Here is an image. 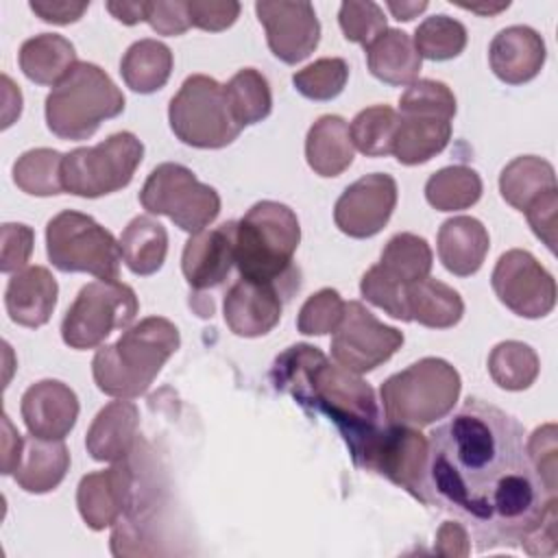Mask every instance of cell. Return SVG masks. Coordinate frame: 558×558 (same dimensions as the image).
Masks as SVG:
<instances>
[{"label": "cell", "instance_id": "obj_18", "mask_svg": "<svg viewBox=\"0 0 558 558\" xmlns=\"http://www.w3.org/2000/svg\"><path fill=\"white\" fill-rule=\"evenodd\" d=\"M20 410L31 436L63 440L78 418V399L63 381L41 379L26 388Z\"/></svg>", "mask_w": 558, "mask_h": 558}, {"label": "cell", "instance_id": "obj_21", "mask_svg": "<svg viewBox=\"0 0 558 558\" xmlns=\"http://www.w3.org/2000/svg\"><path fill=\"white\" fill-rule=\"evenodd\" d=\"M57 294L59 286L50 270L44 266H28L20 272H13V277L7 283V314L15 325L31 329L41 327L52 316Z\"/></svg>", "mask_w": 558, "mask_h": 558}, {"label": "cell", "instance_id": "obj_11", "mask_svg": "<svg viewBox=\"0 0 558 558\" xmlns=\"http://www.w3.org/2000/svg\"><path fill=\"white\" fill-rule=\"evenodd\" d=\"M140 310L131 286L120 281H92L81 288L63 316L61 338L70 349H94L113 329L131 327Z\"/></svg>", "mask_w": 558, "mask_h": 558}, {"label": "cell", "instance_id": "obj_37", "mask_svg": "<svg viewBox=\"0 0 558 558\" xmlns=\"http://www.w3.org/2000/svg\"><path fill=\"white\" fill-rule=\"evenodd\" d=\"M61 161L63 155L52 148L26 150L13 163V181L22 192L31 196L63 194Z\"/></svg>", "mask_w": 558, "mask_h": 558}, {"label": "cell", "instance_id": "obj_31", "mask_svg": "<svg viewBox=\"0 0 558 558\" xmlns=\"http://www.w3.org/2000/svg\"><path fill=\"white\" fill-rule=\"evenodd\" d=\"M122 259L133 275H155L168 253L166 227L150 216H135L120 235Z\"/></svg>", "mask_w": 558, "mask_h": 558}, {"label": "cell", "instance_id": "obj_4", "mask_svg": "<svg viewBox=\"0 0 558 558\" xmlns=\"http://www.w3.org/2000/svg\"><path fill=\"white\" fill-rule=\"evenodd\" d=\"M181 338L174 323L148 316L131 325L113 344H105L92 360V375L100 392L118 399L144 395Z\"/></svg>", "mask_w": 558, "mask_h": 558}, {"label": "cell", "instance_id": "obj_9", "mask_svg": "<svg viewBox=\"0 0 558 558\" xmlns=\"http://www.w3.org/2000/svg\"><path fill=\"white\" fill-rule=\"evenodd\" d=\"M168 120L172 133L194 148H225L238 135L225 85L207 74H192L183 81L168 107Z\"/></svg>", "mask_w": 558, "mask_h": 558}, {"label": "cell", "instance_id": "obj_50", "mask_svg": "<svg viewBox=\"0 0 558 558\" xmlns=\"http://www.w3.org/2000/svg\"><path fill=\"white\" fill-rule=\"evenodd\" d=\"M530 556H551L556 551V501H551L541 521L521 538Z\"/></svg>", "mask_w": 558, "mask_h": 558}, {"label": "cell", "instance_id": "obj_40", "mask_svg": "<svg viewBox=\"0 0 558 558\" xmlns=\"http://www.w3.org/2000/svg\"><path fill=\"white\" fill-rule=\"evenodd\" d=\"M349 65L340 57H323L307 68L294 72L296 92L310 100H333L347 85Z\"/></svg>", "mask_w": 558, "mask_h": 558}, {"label": "cell", "instance_id": "obj_29", "mask_svg": "<svg viewBox=\"0 0 558 558\" xmlns=\"http://www.w3.org/2000/svg\"><path fill=\"white\" fill-rule=\"evenodd\" d=\"M405 305L410 320L429 329H449L464 314L462 296L438 279H418L405 288Z\"/></svg>", "mask_w": 558, "mask_h": 558}, {"label": "cell", "instance_id": "obj_48", "mask_svg": "<svg viewBox=\"0 0 558 558\" xmlns=\"http://www.w3.org/2000/svg\"><path fill=\"white\" fill-rule=\"evenodd\" d=\"M146 22L159 35H170V37L183 35L190 28L187 2H181V0L146 2Z\"/></svg>", "mask_w": 558, "mask_h": 558}, {"label": "cell", "instance_id": "obj_47", "mask_svg": "<svg viewBox=\"0 0 558 558\" xmlns=\"http://www.w3.org/2000/svg\"><path fill=\"white\" fill-rule=\"evenodd\" d=\"M240 15V2L233 0H190L187 2V17L190 26L203 28V31H225L229 28Z\"/></svg>", "mask_w": 558, "mask_h": 558}, {"label": "cell", "instance_id": "obj_46", "mask_svg": "<svg viewBox=\"0 0 558 558\" xmlns=\"http://www.w3.org/2000/svg\"><path fill=\"white\" fill-rule=\"evenodd\" d=\"M0 233H2L0 270L2 272L24 270L26 262L33 253V240H35L33 229L22 225V222H4Z\"/></svg>", "mask_w": 558, "mask_h": 558}, {"label": "cell", "instance_id": "obj_49", "mask_svg": "<svg viewBox=\"0 0 558 558\" xmlns=\"http://www.w3.org/2000/svg\"><path fill=\"white\" fill-rule=\"evenodd\" d=\"M523 214H525L534 235L549 251H554L556 248V225H558V190H551L545 196H541Z\"/></svg>", "mask_w": 558, "mask_h": 558}, {"label": "cell", "instance_id": "obj_10", "mask_svg": "<svg viewBox=\"0 0 558 558\" xmlns=\"http://www.w3.org/2000/svg\"><path fill=\"white\" fill-rule=\"evenodd\" d=\"M140 203L148 214L168 216L179 229L198 233L220 214L218 192L181 163H159L146 179Z\"/></svg>", "mask_w": 558, "mask_h": 558}, {"label": "cell", "instance_id": "obj_2", "mask_svg": "<svg viewBox=\"0 0 558 558\" xmlns=\"http://www.w3.org/2000/svg\"><path fill=\"white\" fill-rule=\"evenodd\" d=\"M270 381L307 412L325 414L342 434L353 464L362 469L384 425L375 390L357 373L331 364L318 347L301 342L275 357Z\"/></svg>", "mask_w": 558, "mask_h": 558}, {"label": "cell", "instance_id": "obj_28", "mask_svg": "<svg viewBox=\"0 0 558 558\" xmlns=\"http://www.w3.org/2000/svg\"><path fill=\"white\" fill-rule=\"evenodd\" d=\"M70 469V451L63 440H41L31 436L24 445V456L13 473L20 488L26 493L54 490Z\"/></svg>", "mask_w": 558, "mask_h": 558}, {"label": "cell", "instance_id": "obj_41", "mask_svg": "<svg viewBox=\"0 0 558 558\" xmlns=\"http://www.w3.org/2000/svg\"><path fill=\"white\" fill-rule=\"evenodd\" d=\"M344 314V301L338 290L323 288L307 296L296 316V329L305 336L333 333Z\"/></svg>", "mask_w": 558, "mask_h": 558}, {"label": "cell", "instance_id": "obj_3", "mask_svg": "<svg viewBox=\"0 0 558 558\" xmlns=\"http://www.w3.org/2000/svg\"><path fill=\"white\" fill-rule=\"evenodd\" d=\"M301 242L296 214L277 201L255 203L235 222V266L240 277L268 283L290 299L301 286L294 253Z\"/></svg>", "mask_w": 558, "mask_h": 558}, {"label": "cell", "instance_id": "obj_35", "mask_svg": "<svg viewBox=\"0 0 558 558\" xmlns=\"http://www.w3.org/2000/svg\"><path fill=\"white\" fill-rule=\"evenodd\" d=\"M482 196V179L469 166H447L425 183V198L438 211H460L475 205Z\"/></svg>", "mask_w": 558, "mask_h": 558}, {"label": "cell", "instance_id": "obj_55", "mask_svg": "<svg viewBox=\"0 0 558 558\" xmlns=\"http://www.w3.org/2000/svg\"><path fill=\"white\" fill-rule=\"evenodd\" d=\"M2 85H4V120H2V129H7V126L13 124V120L22 111V94H20V89L13 85V81L7 74L2 76Z\"/></svg>", "mask_w": 558, "mask_h": 558}, {"label": "cell", "instance_id": "obj_42", "mask_svg": "<svg viewBox=\"0 0 558 558\" xmlns=\"http://www.w3.org/2000/svg\"><path fill=\"white\" fill-rule=\"evenodd\" d=\"M338 22L344 37L353 44H362L364 48H368L379 35L388 31L381 7L371 0L342 2L338 11Z\"/></svg>", "mask_w": 558, "mask_h": 558}, {"label": "cell", "instance_id": "obj_14", "mask_svg": "<svg viewBox=\"0 0 558 558\" xmlns=\"http://www.w3.org/2000/svg\"><path fill=\"white\" fill-rule=\"evenodd\" d=\"M497 299L517 316L543 318L556 305V281L551 272L527 251H506L490 277Z\"/></svg>", "mask_w": 558, "mask_h": 558}, {"label": "cell", "instance_id": "obj_45", "mask_svg": "<svg viewBox=\"0 0 558 558\" xmlns=\"http://www.w3.org/2000/svg\"><path fill=\"white\" fill-rule=\"evenodd\" d=\"M527 456L532 460L534 471L538 473L543 486L549 495H556V475H558V447H556V425L547 423L534 429L530 440L525 442Z\"/></svg>", "mask_w": 558, "mask_h": 558}, {"label": "cell", "instance_id": "obj_19", "mask_svg": "<svg viewBox=\"0 0 558 558\" xmlns=\"http://www.w3.org/2000/svg\"><path fill=\"white\" fill-rule=\"evenodd\" d=\"M235 264V222L192 233L183 246L181 270L194 290L220 286Z\"/></svg>", "mask_w": 558, "mask_h": 558}, {"label": "cell", "instance_id": "obj_22", "mask_svg": "<svg viewBox=\"0 0 558 558\" xmlns=\"http://www.w3.org/2000/svg\"><path fill=\"white\" fill-rule=\"evenodd\" d=\"M137 425L140 412L135 403L126 399L111 401L96 414L87 429V453L98 462L124 460L137 445Z\"/></svg>", "mask_w": 558, "mask_h": 558}, {"label": "cell", "instance_id": "obj_1", "mask_svg": "<svg viewBox=\"0 0 558 558\" xmlns=\"http://www.w3.org/2000/svg\"><path fill=\"white\" fill-rule=\"evenodd\" d=\"M427 442L429 506L471 523L480 551L519 545L556 501L532 466L523 425L482 399L469 397Z\"/></svg>", "mask_w": 558, "mask_h": 558}, {"label": "cell", "instance_id": "obj_12", "mask_svg": "<svg viewBox=\"0 0 558 558\" xmlns=\"http://www.w3.org/2000/svg\"><path fill=\"white\" fill-rule=\"evenodd\" d=\"M427 458L429 442L421 432L408 425L386 423L373 440L362 469L388 477L414 499L429 506Z\"/></svg>", "mask_w": 558, "mask_h": 558}, {"label": "cell", "instance_id": "obj_53", "mask_svg": "<svg viewBox=\"0 0 558 558\" xmlns=\"http://www.w3.org/2000/svg\"><path fill=\"white\" fill-rule=\"evenodd\" d=\"M24 445L26 440L13 427L9 414H4L2 416V473L4 475H11L17 471L24 456Z\"/></svg>", "mask_w": 558, "mask_h": 558}, {"label": "cell", "instance_id": "obj_57", "mask_svg": "<svg viewBox=\"0 0 558 558\" xmlns=\"http://www.w3.org/2000/svg\"><path fill=\"white\" fill-rule=\"evenodd\" d=\"M460 7L462 9H469V11H473V13H482V15H495V13H499V11H506L508 7H510V2H499V4H464V2H460Z\"/></svg>", "mask_w": 558, "mask_h": 558}, {"label": "cell", "instance_id": "obj_20", "mask_svg": "<svg viewBox=\"0 0 558 558\" xmlns=\"http://www.w3.org/2000/svg\"><path fill=\"white\" fill-rule=\"evenodd\" d=\"M547 57L543 37L523 24L499 31L488 48V63L495 76L508 85H523L532 81Z\"/></svg>", "mask_w": 558, "mask_h": 558}, {"label": "cell", "instance_id": "obj_51", "mask_svg": "<svg viewBox=\"0 0 558 558\" xmlns=\"http://www.w3.org/2000/svg\"><path fill=\"white\" fill-rule=\"evenodd\" d=\"M31 11L39 15L44 22L50 24H72L83 17V13L89 9V2H68V0H33Z\"/></svg>", "mask_w": 558, "mask_h": 558}, {"label": "cell", "instance_id": "obj_30", "mask_svg": "<svg viewBox=\"0 0 558 558\" xmlns=\"http://www.w3.org/2000/svg\"><path fill=\"white\" fill-rule=\"evenodd\" d=\"M551 190H558L554 166L536 155L514 157L499 174L501 198L519 211H525Z\"/></svg>", "mask_w": 558, "mask_h": 558}, {"label": "cell", "instance_id": "obj_34", "mask_svg": "<svg viewBox=\"0 0 558 558\" xmlns=\"http://www.w3.org/2000/svg\"><path fill=\"white\" fill-rule=\"evenodd\" d=\"M229 111L240 129L262 122L270 116L272 94L266 76L255 68L238 70L225 85Z\"/></svg>", "mask_w": 558, "mask_h": 558}, {"label": "cell", "instance_id": "obj_23", "mask_svg": "<svg viewBox=\"0 0 558 558\" xmlns=\"http://www.w3.org/2000/svg\"><path fill=\"white\" fill-rule=\"evenodd\" d=\"M488 246V231L477 218L456 216L438 229V257L456 277L475 275L486 259Z\"/></svg>", "mask_w": 558, "mask_h": 558}, {"label": "cell", "instance_id": "obj_54", "mask_svg": "<svg viewBox=\"0 0 558 558\" xmlns=\"http://www.w3.org/2000/svg\"><path fill=\"white\" fill-rule=\"evenodd\" d=\"M107 11L126 26L146 22V2H107Z\"/></svg>", "mask_w": 558, "mask_h": 558}, {"label": "cell", "instance_id": "obj_7", "mask_svg": "<svg viewBox=\"0 0 558 558\" xmlns=\"http://www.w3.org/2000/svg\"><path fill=\"white\" fill-rule=\"evenodd\" d=\"M46 253L61 272H89L105 281H118L120 242L92 216L65 209L46 225Z\"/></svg>", "mask_w": 558, "mask_h": 558}, {"label": "cell", "instance_id": "obj_44", "mask_svg": "<svg viewBox=\"0 0 558 558\" xmlns=\"http://www.w3.org/2000/svg\"><path fill=\"white\" fill-rule=\"evenodd\" d=\"M360 292L368 303L381 307L392 318L410 323V314H408V305H405V288L390 281L377 268V264L364 272V277L360 281Z\"/></svg>", "mask_w": 558, "mask_h": 558}, {"label": "cell", "instance_id": "obj_13", "mask_svg": "<svg viewBox=\"0 0 558 558\" xmlns=\"http://www.w3.org/2000/svg\"><path fill=\"white\" fill-rule=\"evenodd\" d=\"M401 344L403 333L397 327L384 325L360 301H349L331 338V355L347 371L362 375L388 362Z\"/></svg>", "mask_w": 558, "mask_h": 558}, {"label": "cell", "instance_id": "obj_6", "mask_svg": "<svg viewBox=\"0 0 558 558\" xmlns=\"http://www.w3.org/2000/svg\"><path fill=\"white\" fill-rule=\"evenodd\" d=\"M462 390L460 373L442 357H423L390 375L381 388V408L388 423L425 427L447 416Z\"/></svg>", "mask_w": 558, "mask_h": 558}, {"label": "cell", "instance_id": "obj_36", "mask_svg": "<svg viewBox=\"0 0 558 558\" xmlns=\"http://www.w3.org/2000/svg\"><path fill=\"white\" fill-rule=\"evenodd\" d=\"M541 371L536 351L519 340L499 342L488 355V373L504 390L530 388Z\"/></svg>", "mask_w": 558, "mask_h": 558}, {"label": "cell", "instance_id": "obj_17", "mask_svg": "<svg viewBox=\"0 0 558 558\" xmlns=\"http://www.w3.org/2000/svg\"><path fill=\"white\" fill-rule=\"evenodd\" d=\"M283 301L288 299L279 288L240 277L225 294V323L242 338L266 336L281 320Z\"/></svg>", "mask_w": 558, "mask_h": 558}, {"label": "cell", "instance_id": "obj_5", "mask_svg": "<svg viewBox=\"0 0 558 558\" xmlns=\"http://www.w3.org/2000/svg\"><path fill=\"white\" fill-rule=\"evenodd\" d=\"M124 111V96L96 63L78 61L46 96V124L61 140H89L98 126Z\"/></svg>", "mask_w": 558, "mask_h": 558}, {"label": "cell", "instance_id": "obj_25", "mask_svg": "<svg viewBox=\"0 0 558 558\" xmlns=\"http://www.w3.org/2000/svg\"><path fill=\"white\" fill-rule=\"evenodd\" d=\"M355 146L349 124L340 116H320L307 131L305 159L320 177H338L353 163Z\"/></svg>", "mask_w": 558, "mask_h": 558}, {"label": "cell", "instance_id": "obj_39", "mask_svg": "<svg viewBox=\"0 0 558 558\" xmlns=\"http://www.w3.org/2000/svg\"><path fill=\"white\" fill-rule=\"evenodd\" d=\"M414 48L421 59L449 61L458 57L466 46V28L462 22L449 15L425 17L414 31Z\"/></svg>", "mask_w": 558, "mask_h": 558}, {"label": "cell", "instance_id": "obj_8", "mask_svg": "<svg viewBox=\"0 0 558 558\" xmlns=\"http://www.w3.org/2000/svg\"><path fill=\"white\" fill-rule=\"evenodd\" d=\"M144 144L129 131L109 135L96 146H81L63 155V192L98 198L126 187L142 163Z\"/></svg>", "mask_w": 558, "mask_h": 558}, {"label": "cell", "instance_id": "obj_43", "mask_svg": "<svg viewBox=\"0 0 558 558\" xmlns=\"http://www.w3.org/2000/svg\"><path fill=\"white\" fill-rule=\"evenodd\" d=\"M399 113H434L453 120L456 96L442 81L418 78L401 94Z\"/></svg>", "mask_w": 558, "mask_h": 558}, {"label": "cell", "instance_id": "obj_56", "mask_svg": "<svg viewBox=\"0 0 558 558\" xmlns=\"http://www.w3.org/2000/svg\"><path fill=\"white\" fill-rule=\"evenodd\" d=\"M386 7L399 22H410L427 9V2L425 0H421V2H386Z\"/></svg>", "mask_w": 558, "mask_h": 558}, {"label": "cell", "instance_id": "obj_27", "mask_svg": "<svg viewBox=\"0 0 558 558\" xmlns=\"http://www.w3.org/2000/svg\"><path fill=\"white\" fill-rule=\"evenodd\" d=\"M421 61L412 37L397 28H388L366 48L371 74L388 85H412L418 78Z\"/></svg>", "mask_w": 558, "mask_h": 558}, {"label": "cell", "instance_id": "obj_38", "mask_svg": "<svg viewBox=\"0 0 558 558\" xmlns=\"http://www.w3.org/2000/svg\"><path fill=\"white\" fill-rule=\"evenodd\" d=\"M399 113L388 105L362 109L349 124L353 146L366 157H384L392 153Z\"/></svg>", "mask_w": 558, "mask_h": 558}, {"label": "cell", "instance_id": "obj_24", "mask_svg": "<svg viewBox=\"0 0 558 558\" xmlns=\"http://www.w3.org/2000/svg\"><path fill=\"white\" fill-rule=\"evenodd\" d=\"M451 140V120L434 113H401L392 155L403 166H418L445 150Z\"/></svg>", "mask_w": 558, "mask_h": 558}, {"label": "cell", "instance_id": "obj_32", "mask_svg": "<svg viewBox=\"0 0 558 558\" xmlns=\"http://www.w3.org/2000/svg\"><path fill=\"white\" fill-rule=\"evenodd\" d=\"M172 72V52L163 41L140 39L129 46L120 61V74L126 87L137 94L161 89Z\"/></svg>", "mask_w": 558, "mask_h": 558}, {"label": "cell", "instance_id": "obj_26", "mask_svg": "<svg viewBox=\"0 0 558 558\" xmlns=\"http://www.w3.org/2000/svg\"><path fill=\"white\" fill-rule=\"evenodd\" d=\"M20 70L37 85H59L76 61V50L70 39L57 33H41L26 39L20 48Z\"/></svg>", "mask_w": 558, "mask_h": 558}, {"label": "cell", "instance_id": "obj_16", "mask_svg": "<svg viewBox=\"0 0 558 558\" xmlns=\"http://www.w3.org/2000/svg\"><path fill=\"white\" fill-rule=\"evenodd\" d=\"M270 52L283 63L307 59L320 41V22L310 2H255Z\"/></svg>", "mask_w": 558, "mask_h": 558}, {"label": "cell", "instance_id": "obj_52", "mask_svg": "<svg viewBox=\"0 0 558 558\" xmlns=\"http://www.w3.org/2000/svg\"><path fill=\"white\" fill-rule=\"evenodd\" d=\"M434 549L440 556H466L471 547L464 525L458 521H445L436 532Z\"/></svg>", "mask_w": 558, "mask_h": 558}, {"label": "cell", "instance_id": "obj_33", "mask_svg": "<svg viewBox=\"0 0 558 558\" xmlns=\"http://www.w3.org/2000/svg\"><path fill=\"white\" fill-rule=\"evenodd\" d=\"M377 268L395 283L408 288L432 270V248L414 233H397L381 251Z\"/></svg>", "mask_w": 558, "mask_h": 558}, {"label": "cell", "instance_id": "obj_15", "mask_svg": "<svg viewBox=\"0 0 558 558\" xmlns=\"http://www.w3.org/2000/svg\"><path fill=\"white\" fill-rule=\"evenodd\" d=\"M397 205V181L390 174L373 172L351 183L333 207L336 227L349 238H373L390 220Z\"/></svg>", "mask_w": 558, "mask_h": 558}]
</instances>
